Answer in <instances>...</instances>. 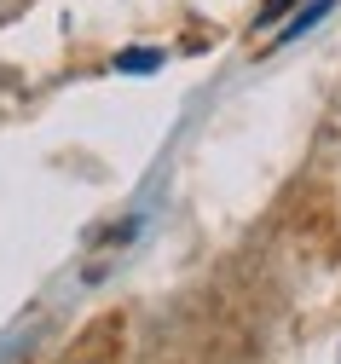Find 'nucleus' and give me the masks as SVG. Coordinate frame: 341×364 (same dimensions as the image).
<instances>
[{"label":"nucleus","instance_id":"7ed1b4c3","mask_svg":"<svg viewBox=\"0 0 341 364\" xmlns=\"http://www.w3.org/2000/svg\"><path fill=\"white\" fill-rule=\"evenodd\" d=\"M283 6H289V0H266V12H261V23H272V18L283 12Z\"/></svg>","mask_w":341,"mask_h":364},{"label":"nucleus","instance_id":"f257e3e1","mask_svg":"<svg viewBox=\"0 0 341 364\" xmlns=\"http://www.w3.org/2000/svg\"><path fill=\"white\" fill-rule=\"evenodd\" d=\"M330 12H335V0H313L307 12H295V18H289V23H283V29L272 35V47H289V41H295V35H307V29H313L318 18H330Z\"/></svg>","mask_w":341,"mask_h":364},{"label":"nucleus","instance_id":"f03ea898","mask_svg":"<svg viewBox=\"0 0 341 364\" xmlns=\"http://www.w3.org/2000/svg\"><path fill=\"white\" fill-rule=\"evenodd\" d=\"M162 64V53L157 47H133V53H116V70H127V75H151Z\"/></svg>","mask_w":341,"mask_h":364}]
</instances>
